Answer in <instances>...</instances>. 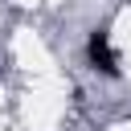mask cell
Returning <instances> with one entry per match:
<instances>
[{"label": "cell", "instance_id": "6da1fadb", "mask_svg": "<svg viewBox=\"0 0 131 131\" xmlns=\"http://www.w3.org/2000/svg\"><path fill=\"white\" fill-rule=\"evenodd\" d=\"M86 53H90L94 70H102V74H119V57H115V49H111L106 33H90V41H86Z\"/></svg>", "mask_w": 131, "mask_h": 131}]
</instances>
